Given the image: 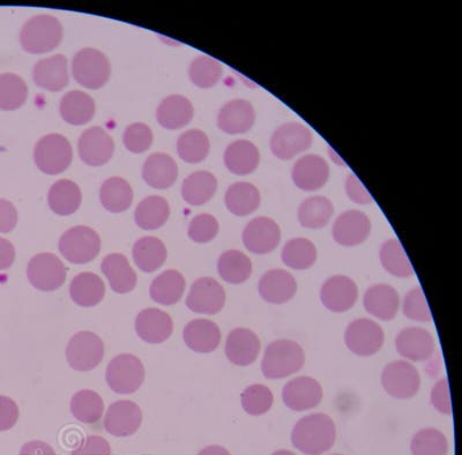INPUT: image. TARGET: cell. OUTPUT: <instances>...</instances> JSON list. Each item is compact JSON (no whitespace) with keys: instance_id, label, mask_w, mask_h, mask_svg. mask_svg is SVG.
<instances>
[{"instance_id":"obj_1","label":"cell","mask_w":462,"mask_h":455,"mask_svg":"<svg viewBox=\"0 0 462 455\" xmlns=\"http://www.w3.org/2000/svg\"><path fill=\"white\" fill-rule=\"evenodd\" d=\"M337 428L331 417L312 413L297 422L291 433L292 445L307 455H321L333 448Z\"/></svg>"},{"instance_id":"obj_2","label":"cell","mask_w":462,"mask_h":455,"mask_svg":"<svg viewBox=\"0 0 462 455\" xmlns=\"http://www.w3.org/2000/svg\"><path fill=\"white\" fill-rule=\"evenodd\" d=\"M63 41V26L55 16L40 14L29 19L20 32V43L29 53L55 51Z\"/></svg>"},{"instance_id":"obj_3","label":"cell","mask_w":462,"mask_h":455,"mask_svg":"<svg viewBox=\"0 0 462 455\" xmlns=\"http://www.w3.org/2000/svg\"><path fill=\"white\" fill-rule=\"evenodd\" d=\"M304 362V350L299 343L278 340L268 345L262 370L267 379H282L302 369Z\"/></svg>"},{"instance_id":"obj_4","label":"cell","mask_w":462,"mask_h":455,"mask_svg":"<svg viewBox=\"0 0 462 455\" xmlns=\"http://www.w3.org/2000/svg\"><path fill=\"white\" fill-rule=\"evenodd\" d=\"M58 249L68 262L85 265L93 262L100 254L101 238L92 228L73 227L61 236Z\"/></svg>"},{"instance_id":"obj_5","label":"cell","mask_w":462,"mask_h":455,"mask_svg":"<svg viewBox=\"0 0 462 455\" xmlns=\"http://www.w3.org/2000/svg\"><path fill=\"white\" fill-rule=\"evenodd\" d=\"M72 74L78 84L85 88L100 89L110 79L108 57L97 49H82L73 58Z\"/></svg>"},{"instance_id":"obj_6","label":"cell","mask_w":462,"mask_h":455,"mask_svg":"<svg viewBox=\"0 0 462 455\" xmlns=\"http://www.w3.org/2000/svg\"><path fill=\"white\" fill-rule=\"evenodd\" d=\"M106 379L111 390L117 395H132L143 383V364L132 354L116 356L106 367Z\"/></svg>"},{"instance_id":"obj_7","label":"cell","mask_w":462,"mask_h":455,"mask_svg":"<svg viewBox=\"0 0 462 455\" xmlns=\"http://www.w3.org/2000/svg\"><path fill=\"white\" fill-rule=\"evenodd\" d=\"M71 144L64 135L51 134L36 144L34 159L37 168L47 175H58L71 165Z\"/></svg>"},{"instance_id":"obj_8","label":"cell","mask_w":462,"mask_h":455,"mask_svg":"<svg viewBox=\"0 0 462 455\" xmlns=\"http://www.w3.org/2000/svg\"><path fill=\"white\" fill-rule=\"evenodd\" d=\"M65 354L73 370L87 372L95 369L102 362L105 345L97 334L82 330L73 335Z\"/></svg>"},{"instance_id":"obj_9","label":"cell","mask_w":462,"mask_h":455,"mask_svg":"<svg viewBox=\"0 0 462 455\" xmlns=\"http://www.w3.org/2000/svg\"><path fill=\"white\" fill-rule=\"evenodd\" d=\"M68 270L57 255L39 254L31 259L27 267V276L32 287L41 292H55L65 283Z\"/></svg>"},{"instance_id":"obj_10","label":"cell","mask_w":462,"mask_h":455,"mask_svg":"<svg viewBox=\"0 0 462 455\" xmlns=\"http://www.w3.org/2000/svg\"><path fill=\"white\" fill-rule=\"evenodd\" d=\"M382 384L387 395L407 400L418 395L420 387L419 371L406 361L387 364L382 375Z\"/></svg>"},{"instance_id":"obj_11","label":"cell","mask_w":462,"mask_h":455,"mask_svg":"<svg viewBox=\"0 0 462 455\" xmlns=\"http://www.w3.org/2000/svg\"><path fill=\"white\" fill-rule=\"evenodd\" d=\"M311 144L310 128L295 122L276 128L271 138V151L280 160H291L308 151Z\"/></svg>"},{"instance_id":"obj_12","label":"cell","mask_w":462,"mask_h":455,"mask_svg":"<svg viewBox=\"0 0 462 455\" xmlns=\"http://www.w3.org/2000/svg\"><path fill=\"white\" fill-rule=\"evenodd\" d=\"M385 340L381 326L374 320H357L346 330L345 341L348 349L361 358H369L382 349Z\"/></svg>"},{"instance_id":"obj_13","label":"cell","mask_w":462,"mask_h":455,"mask_svg":"<svg viewBox=\"0 0 462 455\" xmlns=\"http://www.w3.org/2000/svg\"><path fill=\"white\" fill-rule=\"evenodd\" d=\"M143 423V413L131 400L116 401L106 413L105 429L115 437H130L138 432Z\"/></svg>"},{"instance_id":"obj_14","label":"cell","mask_w":462,"mask_h":455,"mask_svg":"<svg viewBox=\"0 0 462 455\" xmlns=\"http://www.w3.org/2000/svg\"><path fill=\"white\" fill-rule=\"evenodd\" d=\"M282 241L278 223L270 218H255L243 231V243L254 255H267L274 251Z\"/></svg>"},{"instance_id":"obj_15","label":"cell","mask_w":462,"mask_h":455,"mask_svg":"<svg viewBox=\"0 0 462 455\" xmlns=\"http://www.w3.org/2000/svg\"><path fill=\"white\" fill-rule=\"evenodd\" d=\"M225 304V289L216 279H198L189 289L187 306L193 312L217 314L224 309Z\"/></svg>"},{"instance_id":"obj_16","label":"cell","mask_w":462,"mask_h":455,"mask_svg":"<svg viewBox=\"0 0 462 455\" xmlns=\"http://www.w3.org/2000/svg\"><path fill=\"white\" fill-rule=\"evenodd\" d=\"M357 299V285L348 276H332V278L325 281L323 287H321V303L332 312L348 311L356 303Z\"/></svg>"},{"instance_id":"obj_17","label":"cell","mask_w":462,"mask_h":455,"mask_svg":"<svg viewBox=\"0 0 462 455\" xmlns=\"http://www.w3.org/2000/svg\"><path fill=\"white\" fill-rule=\"evenodd\" d=\"M371 221L361 210H346L337 218L332 234L334 241L342 246H356L368 239Z\"/></svg>"},{"instance_id":"obj_18","label":"cell","mask_w":462,"mask_h":455,"mask_svg":"<svg viewBox=\"0 0 462 455\" xmlns=\"http://www.w3.org/2000/svg\"><path fill=\"white\" fill-rule=\"evenodd\" d=\"M79 155L86 164L92 167L108 163L114 155L113 138L102 127H90L82 134L78 144Z\"/></svg>"},{"instance_id":"obj_19","label":"cell","mask_w":462,"mask_h":455,"mask_svg":"<svg viewBox=\"0 0 462 455\" xmlns=\"http://www.w3.org/2000/svg\"><path fill=\"white\" fill-rule=\"evenodd\" d=\"M282 399L289 409L295 412L309 411L323 400V388L316 379L299 377L283 387Z\"/></svg>"},{"instance_id":"obj_20","label":"cell","mask_w":462,"mask_h":455,"mask_svg":"<svg viewBox=\"0 0 462 455\" xmlns=\"http://www.w3.org/2000/svg\"><path fill=\"white\" fill-rule=\"evenodd\" d=\"M291 177L297 188L308 192L317 191L328 183L329 167L319 155H305L295 163Z\"/></svg>"},{"instance_id":"obj_21","label":"cell","mask_w":462,"mask_h":455,"mask_svg":"<svg viewBox=\"0 0 462 455\" xmlns=\"http://www.w3.org/2000/svg\"><path fill=\"white\" fill-rule=\"evenodd\" d=\"M135 332L148 343L167 341L173 332L171 317L160 309H144L135 318Z\"/></svg>"},{"instance_id":"obj_22","label":"cell","mask_w":462,"mask_h":455,"mask_svg":"<svg viewBox=\"0 0 462 455\" xmlns=\"http://www.w3.org/2000/svg\"><path fill=\"white\" fill-rule=\"evenodd\" d=\"M395 347L402 358L412 362L427 361L436 348L432 335L420 328L402 330L395 339Z\"/></svg>"},{"instance_id":"obj_23","label":"cell","mask_w":462,"mask_h":455,"mask_svg":"<svg viewBox=\"0 0 462 455\" xmlns=\"http://www.w3.org/2000/svg\"><path fill=\"white\" fill-rule=\"evenodd\" d=\"M260 296L267 303L284 304L294 299L297 283L291 273L284 270L268 271L259 281Z\"/></svg>"},{"instance_id":"obj_24","label":"cell","mask_w":462,"mask_h":455,"mask_svg":"<svg viewBox=\"0 0 462 455\" xmlns=\"http://www.w3.org/2000/svg\"><path fill=\"white\" fill-rule=\"evenodd\" d=\"M35 84L49 92H60L69 85V61L64 55H55L37 61L32 71Z\"/></svg>"},{"instance_id":"obj_25","label":"cell","mask_w":462,"mask_h":455,"mask_svg":"<svg viewBox=\"0 0 462 455\" xmlns=\"http://www.w3.org/2000/svg\"><path fill=\"white\" fill-rule=\"evenodd\" d=\"M257 334L247 329H236L230 332L226 342V355L237 367H247L255 362L260 353Z\"/></svg>"},{"instance_id":"obj_26","label":"cell","mask_w":462,"mask_h":455,"mask_svg":"<svg viewBox=\"0 0 462 455\" xmlns=\"http://www.w3.org/2000/svg\"><path fill=\"white\" fill-rule=\"evenodd\" d=\"M255 122L254 107L249 101L234 100L226 103L217 116V126L228 135L246 134Z\"/></svg>"},{"instance_id":"obj_27","label":"cell","mask_w":462,"mask_h":455,"mask_svg":"<svg viewBox=\"0 0 462 455\" xmlns=\"http://www.w3.org/2000/svg\"><path fill=\"white\" fill-rule=\"evenodd\" d=\"M183 339L189 349L196 353L208 354L217 350L220 345L221 330L212 320H195L185 326Z\"/></svg>"},{"instance_id":"obj_28","label":"cell","mask_w":462,"mask_h":455,"mask_svg":"<svg viewBox=\"0 0 462 455\" xmlns=\"http://www.w3.org/2000/svg\"><path fill=\"white\" fill-rule=\"evenodd\" d=\"M400 297L389 284H375L366 291L365 308L371 316L383 321L394 320L399 311Z\"/></svg>"},{"instance_id":"obj_29","label":"cell","mask_w":462,"mask_h":455,"mask_svg":"<svg viewBox=\"0 0 462 455\" xmlns=\"http://www.w3.org/2000/svg\"><path fill=\"white\" fill-rule=\"evenodd\" d=\"M101 270L109 280L110 287L115 292H131L137 285V273L131 267L125 255L121 254L106 255L101 264Z\"/></svg>"},{"instance_id":"obj_30","label":"cell","mask_w":462,"mask_h":455,"mask_svg":"<svg viewBox=\"0 0 462 455\" xmlns=\"http://www.w3.org/2000/svg\"><path fill=\"white\" fill-rule=\"evenodd\" d=\"M179 176V167L175 160L163 153H155L143 164V177L152 188L166 190L171 188Z\"/></svg>"},{"instance_id":"obj_31","label":"cell","mask_w":462,"mask_h":455,"mask_svg":"<svg viewBox=\"0 0 462 455\" xmlns=\"http://www.w3.org/2000/svg\"><path fill=\"white\" fill-rule=\"evenodd\" d=\"M195 109L191 101L181 95H171L160 103L156 118L161 126L168 130H179L192 121Z\"/></svg>"},{"instance_id":"obj_32","label":"cell","mask_w":462,"mask_h":455,"mask_svg":"<svg viewBox=\"0 0 462 455\" xmlns=\"http://www.w3.org/2000/svg\"><path fill=\"white\" fill-rule=\"evenodd\" d=\"M259 162V150L249 140H237V142L230 144L226 150V167L235 175H249L258 168Z\"/></svg>"},{"instance_id":"obj_33","label":"cell","mask_w":462,"mask_h":455,"mask_svg":"<svg viewBox=\"0 0 462 455\" xmlns=\"http://www.w3.org/2000/svg\"><path fill=\"white\" fill-rule=\"evenodd\" d=\"M106 285L100 276L85 272L74 276L69 285V296L77 305L92 308L105 299Z\"/></svg>"},{"instance_id":"obj_34","label":"cell","mask_w":462,"mask_h":455,"mask_svg":"<svg viewBox=\"0 0 462 455\" xmlns=\"http://www.w3.org/2000/svg\"><path fill=\"white\" fill-rule=\"evenodd\" d=\"M95 109L93 98L79 90L65 94L60 107L61 118L74 126L85 125L92 121Z\"/></svg>"},{"instance_id":"obj_35","label":"cell","mask_w":462,"mask_h":455,"mask_svg":"<svg viewBox=\"0 0 462 455\" xmlns=\"http://www.w3.org/2000/svg\"><path fill=\"white\" fill-rule=\"evenodd\" d=\"M82 194L79 186L69 180L57 181L49 190L48 202L53 213L68 217L79 209Z\"/></svg>"},{"instance_id":"obj_36","label":"cell","mask_w":462,"mask_h":455,"mask_svg":"<svg viewBox=\"0 0 462 455\" xmlns=\"http://www.w3.org/2000/svg\"><path fill=\"white\" fill-rule=\"evenodd\" d=\"M185 287L187 283L184 276L179 271L168 270L152 280L150 295L156 303L173 305L180 301Z\"/></svg>"},{"instance_id":"obj_37","label":"cell","mask_w":462,"mask_h":455,"mask_svg":"<svg viewBox=\"0 0 462 455\" xmlns=\"http://www.w3.org/2000/svg\"><path fill=\"white\" fill-rule=\"evenodd\" d=\"M132 255L140 270L144 273H152L158 271L166 263L168 252L162 241L147 236L135 242Z\"/></svg>"},{"instance_id":"obj_38","label":"cell","mask_w":462,"mask_h":455,"mask_svg":"<svg viewBox=\"0 0 462 455\" xmlns=\"http://www.w3.org/2000/svg\"><path fill=\"white\" fill-rule=\"evenodd\" d=\"M262 202L258 189L246 181H238L230 186L226 193V206L236 217H247L258 209Z\"/></svg>"},{"instance_id":"obj_39","label":"cell","mask_w":462,"mask_h":455,"mask_svg":"<svg viewBox=\"0 0 462 455\" xmlns=\"http://www.w3.org/2000/svg\"><path fill=\"white\" fill-rule=\"evenodd\" d=\"M217 189V177L208 172H197L185 178L181 196L189 205L201 206L208 202Z\"/></svg>"},{"instance_id":"obj_40","label":"cell","mask_w":462,"mask_h":455,"mask_svg":"<svg viewBox=\"0 0 462 455\" xmlns=\"http://www.w3.org/2000/svg\"><path fill=\"white\" fill-rule=\"evenodd\" d=\"M100 198L102 206L110 213H123L134 201L131 185L121 177H111L102 184Z\"/></svg>"},{"instance_id":"obj_41","label":"cell","mask_w":462,"mask_h":455,"mask_svg":"<svg viewBox=\"0 0 462 455\" xmlns=\"http://www.w3.org/2000/svg\"><path fill=\"white\" fill-rule=\"evenodd\" d=\"M171 207L162 197L151 196L143 200L135 209L134 220L143 230H155L166 225Z\"/></svg>"},{"instance_id":"obj_42","label":"cell","mask_w":462,"mask_h":455,"mask_svg":"<svg viewBox=\"0 0 462 455\" xmlns=\"http://www.w3.org/2000/svg\"><path fill=\"white\" fill-rule=\"evenodd\" d=\"M217 271L226 283L241 284L253 274V263L243 252L229 250L218 258Z\"/></svg>"},{"instance_id":"obj_43","label":"cell","mask_w":462,"mask_h":455,"mask_svg":"<svg viewBox=\"0 0 462 455\" xmlns=\"http://www.w3.org/2000/svg\"><path fill=\"white\" fill-rule=\"evenodd\" d=\"M334 214L332 201L325 197H310L300 204L299 221L308 229H321L328 225Z\"/></svg>"},{"instance_id":"obj_44","label":"cell","mask_w":462,"mask_h":455,"mask_svg":"<svg viewBox=\"0 0 462 455\" xmlns=\"http://www.w3.org/2000/svg\"><path fill=\"white\" fill-rule=\"evenodd\" d=\"M105 404L100 395L92 390H82L72 396L71 413L85 424H95L101 420Z\"/></svg>"},{"instance_id":"obj_45","label":"cell","mask_w":462,"mask_h":455,"mask_svg":"<svg viewBox=\"0 0 462 455\" xmlns=\"http://www.w3.org/2000/svg\"><path fill=\"white\" fill-rule=\"evenodd\" d=\"M282 260L292 270H308L315 265L317 260L315 244L307 238L291 239L283 246Z\"/></svg>"},{"instance_id":"obj_46","label":"cell","mask_w":462,"mask_h":455,"mask_svg":"<svg viewBox=\"0 0 462 455\" xmlns=\"http://www.w3.org/2000/svg\"><path fill=\"white\" fill-rule=\"evenodd\" d=\"M28 87L22 77L14 73L0 74V109L14 111L24 105Z\"/></svg>"},{"instance_id":"obj_47","label":"cell","mask_w":462,"mask_h":455,"mask_svg":"<svg viewBox=\"0 0 462 455\" xmlns=\"http://www.w3.org/2000/svg\"><path fill=\"white\" fill-rule=\"evenodd\" d=\"M209 139L205 132L189 130L177 140V152L187 163H200L209 153Z\"/></svg>"},{"instance_id":"obj_48","label":"cell","mask_w":462,"mask_h":455,"mask_svg":"<svg viewBox=\"0 0 462 455\" xmlns=\"http://www.w3.org/2000/svg\"><path fill=\"white\" fill-rule=\"evenodd\" d=\"M381 263L390 274L397 278H411L414 275L410 259L398 239H390L383 244Z\"/></svg>"},{"instance_id":"obj_49","label":"cell","mask_w":462,"mask_h":455,"mask_svg":"<svg viewBox=\"0 0 462 455\" xmlns=\"http://www.w3.org/2000/svg\"><path fill=\"white\" fill-rule=\"evenodd\" d=\"M189 79L199 88H212L224 74V68L214 58L201 55L197 57L189 70Z\"/></svg>"},{"instance_id":"obj_50","label":"cell","mask_w":462,"mask_h":455,"mask_svg":"<svg viewBox=\"0 0 462 455\" xmlns=\"http://www.w3.org/2000/svg\"><path fill=\"white\" fill-rule=\"evenodd\" d=\"M412 455H448V442L444 433L436 429H423L412 438Z\"/></svg>"},{"instance_id":"obj_51","label":"cell","mask_w":462,"mask_h":455,"mask_svg":"<svg viewBox=\"0 0 462 455\" xmlns=\"http://www.w3.org/2000/svg\"><path fill=\"white\" fill-rule=\"evenodd\" d=\"M273 393L263 385H251L242 393V407L253 416L263 415L273 405Z\"/></svg>"},{"instance_id":"obj_52","label":"cell","mask_w":462,"mask_h":455,"mask_svg":"<svg viewBox=\"0 0 462 455\" xmlns=\"http://www.w3.org/2000/svg\"><path fill=\"white\" fill-rule=\"evenodd\" d=\"M124 146L134 154L150 150L152 143V132L150 126L143 123L131 124L123 135Z\"/></svg>"},{"instance_id":"obj_53","label":"cell","mask_w":462,"mask_h":455,"mask_svg":"<svg viewBox=\"0 0 462 455\" xmlns=\"http://www.w3.org/2000/svg\"><path fill=\"white\" fill-rule=\"evenodd\" d=\"M402 311L411 320L429 322L432 320L426 296L420 287L411 289L404 297Z\"/></svg>"},{"instance_id":"obj_54","label":"cell","mask_w":462,"mask_h":455,"mask_svg":"<svg viewBox=\"0 0 462 455\" xmlns=\"http://www.w3.org/2000/svg\"><path fill=\"white\" fill-rule=\"evenodd\" d=\"M218 233V222L213 215H197L189 226V237L193 242L205 244L213 241Z\"/></svg>"},{"instance_id":"obj_55","label":"cell","mask_w":462,"mask_h":455,"mask_svg":"<svg viewBox=\"0 0 462 455\" xmlns=\"http://www.w3.org/2000/svg\"><path fill=\"white\" fill-rule=\"evenodd\" d=\"M431 404L441 413L451 415L452 404L449 398L448 380L444 378L433 386L431 391Z\"/></svg>"},{"instance_id":"obj_56","label":"cell","mask_w":462,"mask_h":455,"mask_svg":"<svg viewBox=\"0 0 462 455\" xmlns=\"http://www.w3.org/2000/svg\"><path fill=\"white\" fill-rule=\"evenodd\" d=\"M72 455H111L108 441L101 436H89L73 450Z\"/></svg>"},{"instance_id":"obj_57","label":"cell","mask_w":462,"mask_h":455,"mask_svg":"<svg viewBox=\"0 0 462 455\" xmlns=\"http://www.w3.org/2000/svg\"><path fill=\"white\" fill-rule=\"evenodd\" d=\"M18 420V404L8 396L0 395V432L14 428Z\"/></svg>"},{"instance_id":"obj_58","label":"cell","mask_w":462,"mask_h":455,"mask_svg":"<svg viewBox=\"0 0 462 455\" xmlns=\"http://www.w3.org/2000/svg\"><path fill=\"white\" fill-rule=\"evenodd\" d=\"M346 191L349 200L356 202V204L366 205L373 201L370 193L366 191L365 185L358 181V178L352 173L346 178Z\"/></svg>"},{"instance_id":"obj_59","label":"cell","mask_w":462,"mask_h":455,"mask_svg":"<svg viewBox=\"0 0 462 455\" xmlns=\"http://www.w3.org/2000/svg\"><path fill=\"white\" fill-rule=\"evenodd\" d=\"M18 223V210L12 202L0 200V233L7 234L14 230Z\"/></svg>"},{"instance_id":"obj_60","label":"cell","mask_w":462,"mask_h":455,"mask_svg":"<svg viewBox=\"0 0 462 455\" xmlns=\"http://www.w3.org/2000/svg\"><path fill=\"white\" fill-rule=\"evenodd\" d=\"M19 455H57L52 446L48 442L32 441L24 444L20 450Z\"/></svg>"},{"instance_id":"obj_61","label":"cell","mask_w":462,"mask_h":455,"mask_svg":"<svg viewBox=\"0 0 462 455\" xmlns=\"http://www.w3.org/2000/svg\"><path fill=\"white\" fill-rule=\"evenodd\" d=\"M15 249L14 244L0 237V271L7 270L14 265Z\"/></svg>"},{"instance_id":"obj_62","label":"cell","mask_w":462,"mask_h":455,"mask_svg":"<svg viewBox=\"0 0 462 455\" xmlns=\"http://www.w3.org/2000/svg\"><path fill=\"white\" fill-rule=\"evenodd\" d=\"M198 455H231L228 452V450L222 448V446L212 445L208 446L204 450H200V453Z\"/></svg>"},{"instance_id":"obj_63","label":"cell","mask_w":462,"mask_h":455,"mask_svg":"<svg viewBox=\"0 0 462 455\" xmlns=\"http://www.w3.org/2000/svg\"><path fill=\"white\" fill-rule=\"evenodd\" d=\"M272 455H296V454L291 452V450H278V452H275Z\"/></svg>"},{"instance_id":"obj_64","label":"cell","mask_w":462,"mask_h":455,"mask_svg":"<svg viewBox=\"0 0 462 455\" xmlns=\"http://www.w3.org/2000/svg\"><path fill=\"white\" fill-rule=\"evenodd\" d=\"M334 455H341V454H334Z\"/></svg>"}]
</instances>
